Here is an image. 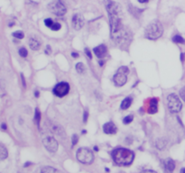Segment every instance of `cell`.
I'll return each instance as SVG.
<instances>
[{
	"label": "cell",
	"mask_w": 185,
	"mask_h": 173,
	"mask_svg": "<svg viewBox=\"0 0 185 173\" xmlns=\"http://www.w3.org/2000/svg\"><path fill=\"white\" fill-rule=\"evenodd\" d=\"M60 27H61V25H60L59 23H53V24H52V26L51 27V29H52V31H59V30L60 29Z\"/></svg>",
	"instance_id": "cell-27"
},
{
	"label": "cell",
	"mask_w": 185,
	"mask_h": 173,
	"mask_svg": "<svg viewBox=\"0 0 185 173\" xmlns=\"http://www.w3.org/2000/svg\"><path fill=\"white\" fill-rule=\"evenodd\" d=\"M88 109H86V110L84 111V115H83V122H84V123L87 122V120H88Z\"/></svg>",
	"instance_id": "cell-31"
},
{
	"label": "cell",
	"mask_w": 185,
	"mask_h": 173,
	"mask_svg": "<svg viewBox=\"0 0 185 173\" xmlns=\"http://www.w3.org/2000/svg\"><path fill=\"white\" fill-rule=\"evenodd\" d=\"M13 36L15 37V38H17V39H23V38L24 37V34L23 32H21V31H17V32H13Z\"/></svg>",
	"instance_id": "cell-23"
},
{
	"label": "cell",
	"mask_w": 185,
	"mask_h": 173,
	"mask_svg": "<svg viewBox=\"0 0 185 173\" xmlns=\"http://www.w3.org/2000/svg\"><path fill=\"white\" fill-rule=\"evenodd\" d=\"M180 96L182 98V100L185 102V87L182 88L181 90H180Z\"/></svg>",
	"instance_id": "cell-30"
},
{
	"label": "cell",
	"mask_w": 185,
	"mask_h": 173,
	"mask_svg": "<svg viewBox=\"0 0 185 173\" xmlns=\"http://www.w3.org/2000/svg\"><path fill=\"white\" fill-rule=\"evenodd\" d=\"M71 139H72V146L76 145L77 143L79 142V137H78V135H77V134H74V135L72 136Z\"/></svg>",
	"instance_id": "cell-29"
},
{
	"label": "cell",
	"mask_w": 185,
	"mask_h": 173,
	"mask_svg": "<svg viewBox=\"0 0 185 173\" xmlns=\"http://www.w3.org/2000/svg\"><path fill=\"white\" fill-rule=\"evenodd\" d=\"M43 144L44 145V147L46 148V150L50 152H56L58 151L59 148V144L58 142L55 138L53 137H45L43 139Z\"/></svg>",
	"instance_id": "cell-8"
},
{
	"label": "cell",
	"mask_w": 185,
	"mask_h": 173,
	"mask_svg": "<svg viewBox=\"0 0 185 173\" xmlns=\"http://www.w3.org/2000/svg\"><path fill=\"white\" fill-rule=\"evenodd\" d=\"M76 71H77L80 74H83V73L85 72V71H86V68H85L84 64L81 63V62L77 63V65H76Z\"/></svg>",
	"instance_id": "cell-21"
},
{
	"label": "cell",
	"mask_w": 185,
	"mask_h": 173,
	"mask_svg": "<svg viewBox=\"0 0 185 173\" xmlns=\"http://www.w3.org/2000/svg\"><path fill=\"white\" fill-rule=\"evenodd\" d=\"M167 101H168V107L169 110L172 113H178L181 109V102L180 98L175 95V94H170L167 96Z\"/></svg>",
	"instance_id": "cell-7"
},
{
	"label": "cell",
	"mask_w": 185,
	"mask_h": 173,
	"mask_svg": "<svg viewBox=\"0 0 185 173\" xmlns=\"http://www.w3.org/2000/svg\"><path fill=\"white\" fill-rule=\"evenodd\" d=\"M175 169V162L168 158L164 160V170L165 173H172Z\"/></svg>",
	"instance_id": "cell-11"
},
{
	"label": "cell",
	"mask_w": 185,
	"mask_h": 173,
	"mask_svg": "<svg viewBox=\"0 0 185 173\" xmlns=\"http://www.w3.org/2000/svg\"><path fill=\"white\" fill-rule=\"evenodd\" d=\"M106 7L109 15L111 37L117 44H125L129 42L130 32L125 28L122 24V10L120 6L112 2L110 0H106Z\"/></svg>",
	"instance_id": "cell-1"
},
{
	"label": "cell",
	"mask_w": 185,
	"mask_h": 173,
	"mask_svg": "<svg viewBox=\"0 0 185 173\" xmlns=\"http://www.w3.org/2000/svg\"><path fill=\"white\" fill-rule=\"evenodd\" d=\"M44 24H45V25H46L47 27L51 28V27L52 26V24H53V22H52V19L48 18V19H45V20H44Z\"/></svg>",
	"instance_id": "cell-28"
},
{
	"label": "cell",
	"mask_w": 185,
	"mask_h": 173,
	"mask_svg": "<svg viewBox=\"0 0 185 173\" xmlns=\"http://www.w3.org/2000/svg\"><path fill=\"white\" fill-rule=\"evenodd\" d=\"M184 60V54H181V61Z\"/></svg>",
	"instance_id": "cell-40"
},
{
	"label": "cell",
	"mask_w": 185,
	"mask_h": 173,
	"mask_svg": "<svg viewBox=\"0 0 185 173\" xmlns=\"http://www.w3.org/2000/svg\"><path fill=\"white\" fill-rule=\"evenodd\" d=\"M132 98L131 97H127L125 98L124 100L122 101L121 103V109L123 110H127L130 106H131V104H132Z\"/></svg>",
	"instance_id": "cell-17"
},
{
	"label": "cell",
	"mask_w": 185,
	"mask_h": 173,
	"mask_svg": "<svg viewBox=\"0 0 185 173\" xmlns=\"http://www.w3.org/2000/svg\"><path fill=\"white\" fill-rule=\"evenodd\" d=\"M128 72H129V70L126 66H122L118 68V71L114 76V82L117 87L124 86L127 83Z\"/></svg>",
	"instance_id": "cell-6"
},
{
	"label": "cell",
	"mask_w": 185,
	"mask_h": 173,
	"mask_svg": "<svg viewBox=\"0 0 185 173\" xmlns=\"http://www.w3.org/2000/svg\"><path fill=\"white\" fill-rule=\"evenodd\" d=\"M141 173H156V171H153V170L146 169V170H144V171H142Z\"/></svg>",
	"instance_id": "cell-33"
},
{
	"label": "cell",
	"mask_w": 185,
	"mask_h": 173,
	"mask_svg": "<svg viewBox=\"0 0 185 173\" xmlns=\"http://www.w3.org/2000/svg\"><path fill=\"white\" fill-rule=\"evenodd\" d=\"M1 128H2L3 130H7V124H6L5 123H3V124H1Z\"/></svg>",
	"instance_id": "cell-34"
},
{
	"label": "cell",
	"mask_w": 185,
	"mask_h": 173,
	"mask_svg": "<svg viewBox=\"0 0 185 173\" xmlns=\"http://www.w3.org/2000/svg\"><path fill=\"white\" fill-rule=\"evenodd\" d=\"M49 10L56 15L63 16L66 14L67 8L64 4V0H54L49 6Z\"/></svg>",
	"instance_id": "cell-5"
},
{
	"label": "cell",
	"mask_w": 185,
	"mask_h": 173,
	"mask_svg": "<svg viewBox=\"0 0 185 173\" xmlns=\"http://www.w3.org/2000/svg\"><path fill=\"white\" fill-rule=\"evenodd\" d=\"M29 46L33 51H38L41 47V42L36 37H31L29 40Z\"/></svg>",
	"instance_id": "cell-16"
},
{
	"label": "cell",
	"mask_w": 185,
	"mask_h": 173,
	"mask_svg": "<svg viewBox=\"0 0 185 173\" xmlns=\"http://www.w3.org/2000/svg\"><path fill=\"white\" fill-rule=\"evenodd\" d=\"M21 78H22V80H23V84H24V87H25V81H24V75H23V74L21 75Z\"/></svg>",
	"instance_id": "cell-35"
},
{
	"label": "cell",
	"mask_w": 185,
	"mask_h": 173,
	"mask_svg": "<svg viewBox=\"0 0 185 173\" xmlns=\"http://www.w3.org/2000/svg\"><path fill=\"white\" fill-rule=\"evenodd\" d=\"M30 164H31L30 162H27V163H25V164H24V167H27V166H29Z\"/></svg>",
	"instance_id": "cell-41"
},
{
	"label": "cell",
	"mask_w": 185,
	"mask_h": 173,
	"mask_svg": "<svg viewBox=\"0 0 185 173\" xmlns=\"http://www.w3.org/2000/svg\"><path fill=\"white\" fill-rule=\"evenodd\" d=\"M42 173H59V171L52 168V167H50V166H46V167H43L41 170Z\"/></svg>",
	"instance_id": "cell-19"
},
{
	"label": "cell",
	"mask_w": 185,
	"mask_h": 173,
	"mask_svg": "<svg viewBox=\"0 0 185 173\" xmlns=\"http://www.w3.org/2000/svg\"><path fill=\"white\" fill-rule=\"evenodd\" d=\"M114 161L120 166H129L135 158V154L133 152L125 149V148H118L113 152L112 154Z\"/></svg>",
	"instance_id": "cell-2"
},
{
	"label": "cell",
	"mask_w": 185,
	"mask_h": 173,
	"mask_svg": "<svg viewBox=\"0 0 185 173\" xmlns=\"http://www.w3.org/2000/svg\"><path fill=\"white\" fill-rule=\"evenodd\" d=\"M181 173H185V168H183V169H181Z\"/></svg>",
	"instance_id": "cell-39"
},
{
	"label": "cell",
	"mask_w": 185,
	"mask_h": 173,
	"mask_svg": "<svg viewBox=\"0 0 185 173\" xmlns=\"http://www.w3.org/2000/svg\"><path fill=\"white\" fill-rule=\"evenodd\" d=\"M172 42L175 43H180V44H184L185 40L181 36V35H175L172 37Z\"/></svg>",
	"instance_id": "cell-22"
},
{
	"label": "cell",
	"mask_w": 185,
	"mask_h": 173,
	"mask_svg": "<svg viewBox=\"0 0 185 173\" xmlns=\"http://www.w3.org/2000/svg\"><path fill=\"white\" fill-rule=\"evenodd\" d=\"M71 55H72L74 58H77V57H79V54H78V53H76V52H72V53H71Z\"/></svg>",
	"instance_id": "cell-37"
},
{
	"label": "cell",
	"mask_w": 185,
	"mask_h": 173,
	"mask_svg": "<svg viewBox=\"0 0 185 173\" xmlns=\"http://www.w3.org/2000/svg\"><path fill=\"white\" fill-rule=\"evenodd\" d=\"M149 0H138L139 3H147Z\"/></svg>",
	"instance_id": "cell-36"
},
{
	"label": "cell",
	"mask_w": 185,
	"mask_h": 173,
	"mask_svg": "<svg viewBox=\"0 0 185 173\" xmlns=\"http://www.w3.org/2000/svg\"><path fill=\"white\" fill-rule=\"evenodd\" d=\"M19 54H20L21 57L25 58V57L27 56V54H28V52H27V50H26L25 48H21V49L19 50Z\"/></svg>",
	"instance_id": "cell-25"
},
{
	"label": "cell",
	"mask_w": 185,
	"mask_h": 173,
	"mask_svg": "<svg viewBox=\"0 0 185 173\" xmlns=\"http://www.w3.org/2000/svg\"><path fill=\"white\" fill-rule=\"evenodd\" d=\"M85 53L88 55V59H91L92 58V56H91V52H90V51L87 48V49H85Z\"/></svg>",
	"instance_id": "cell-32"
},
{
	"label": "cell",
	"mask_w": 185,
	"mask_h": 173,
	"mask_svg": "<svg viewBox=\"0 0 185 173\" xmlns=\"http://www.w3.org/2000/svg\"><path fill=\"white\" fill-rule=\"evenodd\" d=\"M165 146V143L164 142V140L160 139L156 142V147L159 148V149H163L164 147Z\"/></svg>",
	"instance_id": "cell-26"
},
{
	"label": "cell",
	"mask_w": 185,
	"mask_h": 173,
	"mask_svg": "<svg viewBox=\"0 0 185 173\" xmlns=\"http://www.w3.org/2000/svg\"><path fill=\"white\" fill-rule=\"evenodd\" d=\"M133 119H134V116H133L132 115H130V116H126V117L124 118V120H123V122H124L125 124H130V123L133 121Z\"/></svg>",
	"instance_id": "cell-24"
},
{
	"label": "cell",
	"mask_w": 185,
	"mask_h": 173,
	"mask_svg": "<svg viewBox=\"0 0 185 173\" xmlns=\"http://www.w3.org/2000/svg\"><path fill=\"white\" fill-rule=\"evenodd\" d=\"M84 25V18L81 15L76 14L72 17V26L75 30H80Z\"/></svg>",
	"instance_id": "cell-10"
},
{
	"label": "cell",
	"mask_w": 185,
	"mask_h": 173,
	"mask_svg": "<svg viewBox=\"0 0 185 173\" xmlns=\"http://www.w3.org/2000/svg\"><path fill=\"white\" fill-rule=\"evenodd\" d=\"M103 131L107 134H115L117 131V128L112 122H108L103 125Z\"/></svg>",
	"instance_id": "cell-13"
},
{
	"label": "cell",
	"mask_w": 185,
	"mask_h": 173,
	"mask_svg": "<svg viewBox=\"0 0 185 173\" xmlns=\"http://www.w3.org/2000/svg\"><path fill=\"white\" fill-rule=\"evenodd\" d=\"M93 52H94L95 55H96L98 58L102 59V58L107 54L108 50H107V47H106L104 44H100V45L95 47L94 50H93Z\"/></svg>",
	"instance_id": "cell-12"
},
{
	"label": "cell",
	"mask_w": 185,
	"mask_h": 173,
	"mask_svg": "<svg viewBox=\"0 0 185 173\" xmlns=\"http://www.w3.org/2000/svg\"><path fill=\"white\" fill-rule=\"evenodd\" d=\"M51 131L52 133H54L55 135L59 136V137H63L65 136V133H64V130L63 129L60 125L59 124H53L51 126Z\"/></svg>",
	"instance_id": "cell-15"
},
{
	"label": "cell",
	"mask_w": 185,
	"mask_h": 173,
	"mask_svg": "<svg viewBox=\"0 0 185 173\" xmlns=\"http://www.w3.org/2000/svg\"><path fill=\"white\" fill-rule=\"evenodd\" d=\"M77 160L83 164H91L94 160L93 152L87 148H80L76 154Z\"/></svg>",
	"instance_id": "cell-4"
},
{
	"label": "cell",
	"mask_w": 185,
	"mask_h": 173,
	"mask_svg": "<svg viewBox=\"0 0 185 173\" xmlns=\"http://www.w3.org/2000/svg\"><path fill=\"white\" fill-rule=\"evenodd\" d=\"M7 156H8V152L7 148L3 144H0V160L7 159Z\"/></svg>",
	"instance_id": "cell-18"
},
{
	"label": "cell",
	"mask_w": 185,
	"mask_h": 173,
	"mask_svg": "<svg viewBox=\"0 0 185 173\" xmlns=\"http://www.w3.org/2000/svg\"><path fill=\"white\" fill-rule=\"evenodd\" d=\"M35 96L36 97H38V96H39V92H38V91H36V92L35 93Z\"/></svg>",
	"instance_id": "cell-38"
},
{
	"label": "cell",
	"mask_w": 185,
	"mask_h": 173,
	"mask_svg": "<svg viewBox=\"0 0 185 173\" xmlns=\"http://www.w3.org/2000/svg\"><path fill=\"white\" fill-rule=\"evenodd\" d=\"M163 34V26L159 21L152 22L145 29L144 35L150 40H156Z\"/></svg>",
	"instance_id": "cell-3"
},
{
	"label": "cell",
	"mask_w": 185,
	"mask_h": 173,
	"mask_svg": "<svg viewBox=\"0 0 185 173\" xmlns=\"http://www.w3.org/2000/svg\"><path fill=\"white\" fill-rule=\"evenodd\" d=\"M158 110V100L156 98H153L150 100L148 113L149 114H156Z\"/></svg>",
	"instance_id": "cell-14"
},
{
	"label": "cell",
	"mask_w": 185,
	"mask_h": 173,
	"mask_svg": "<svg viewBox=\"0 0 185 173\" xmlns=\"http://www.w3.org/2000/svg\"><path fill=\"white\" fill-rule=\"evenodd\" d=\"M35 122L37 124L38 127H40V123H41V113L38 108H35Z\"/></svg>",
	"instance_id": "cell-20"
},
{
	"label": "cell",
	"mask_w": 185,
	"mask_h": 173,
	"mask_svg": "<svg viewBox=\"0 0 185 173\" xmlns=\"http://www.w3.org/2000/svg\"><path fill=\"white\" fill-rule=\"evenodd\" d=\"M70 91V86L66 82H60L57 84L53 88V94L59 97H63L66 96Z\"/></svg>",
	"instance_id": "cell-9"
}]
</instances>
